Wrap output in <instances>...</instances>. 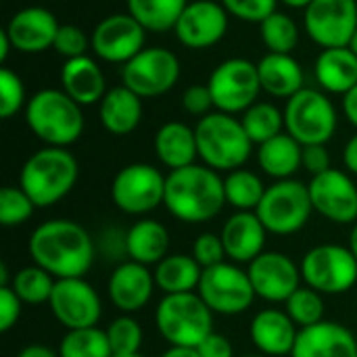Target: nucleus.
Returning a JSON list of instances; mask_svg holds the SVG:
<instances>
[{
	"label": "nucleus",
	"mask_w": 357,
	"mask_h": 357,
	"mask_svg": "<svg viewBox=\"0 0 357 357\" xmlns=\"http://www.w3.org/2000/svg\"><path fill=\"white\" fill-rule=\"evenodd\" d=\"M280 2H282L284 6H289V8H303V10H305L314 0H280Z\"/></svg>",
	"instance_id": "obj_55"
},
{
	"label": "nucleus",
	"mask_w": 357,
	"mask_h": 357,
	"mask_svg": "<svg viewBox=\"0 0 357 357\" xmlns=\"http://www.w3.org/2000/svg\"><path fill=\"white\" fill-rule=\"evenodd\" d=\"M310 197L314 211L333 224L357 222V184L349 172L331 167L324 174L312 176Z\"/></svg>",
	"instance_id": "obj_18"
},
{
	"label": "nucleus",
	"mask_w": 357,
	"mask_h": 357,
	"mask_svg": "<svg viewBox=\"0 0 357 357\" xmlns=\"http://www.w3.org/2000/svg\"><path fill=\"white\" fill-rule=\"evenodd\" d=\"M264 180L251 169H234L224 178L226 205H232L236 211H255L266 195Z\"/></svg>",
	"instance_id": "obj_34"
},
{
	"label": "nucleus",
	"mask_w": 357,
	"mask_h": 357,
	"mask_svg": "<svg viewBox=\"0 0 357 357\" xmlns=\"http://www.w3.org/2000/svg\"><path fill=\"white\" fill-rule=\"evenodd\" d=\"M126 251L128 257L142 266H157L167 257L169 251V232L157 220H140L126 232Z\"/></svg>",
	"instance_id": "obj_30"
},
{
	"label": "nucleus",
	"mask_w": 357,
	"mask_h": 357,
	"mask_svg": "<svg viewBox=\"0 0 357 357\" xmlns=\"http://www.w3.org/2000/svg\"><path fill=\"white\" fill-rule=\"evenodd\" d=\"M249 335L261 356H291L299 337V326L291 320L284 310L268 307L253 316Z\"/></svg>",
	"instance_id": "obj_24"
},
{
	"label": "nucleus",
	"mask_w": 357,
	"mask_h": 357,
	"mask_svg": "<svg viewBox=\"0 0 357 357\" xmlns=\"http://www.w3.org/2000/svg\"><path fill=\"white\" fill-rule=\"evenodd\" d=\"M56 351L59 357H113L107 331L98 326L67 331Z\"/></svg>",
	"instance_id": "obj_36"
},
{
	"label": "nucleus",
	"mask_w": 357,
	"mask_h": 357,
	"mask_svg": "<svg viewBox=\"0 0 357 357\" xmlns=\"http://www.w3.org/2000/svg\"><path fill=\"white\" fill-rule=\"evenodd\" d=\"M341 109H343V115L347 117V121L354 128H357V86H354L347 94H343Z\"/></svg>",
	"instance_id": "obj_50"
},
{
	"label": "nucleus",
	"mask_w": 357,
	"mask_h": 357,
	"mask_svg": "<svg viewBox=\"0 0 357 357\" xmlns=\"http://www.w3.org/2000/svg\"><path fill=\"white\" fill-rule=\"evenodd\" d=\"M167 211L184 224H203L213 220L226 205L224 178L207 165H188L174 169L165 180Z\"/></svg>",
	"instance_id": "obj_2"
},
{
	"label": "nucleus",
	"mask_w": 357,
	"mask_h": 357,
	"mask_svg": "<svg viewBox=\"0 0 357 357\" xmlns=\"http://www.w3.org/2000/svg\"><path fill=\"white\" fill-rule=\"evenodd\" d=\"M155 155L169 172L192 165L199 157L195 128L182 121L163 123L155 134Z\"/></svg>",
	"instance_id": "obj_28"
},
{
	"label": "nucleus",
	"mask_w": 357,
	"mask_h": 357,
	"mask_svg": "<svg viewBox=\"0 0 357 357\" xmlns=\"http://www.w3.org/2000/svg\"><path fill=\"white\" fill-rule=\"evenodd\" d=\"M77 161L61 146H44L27 157L19 174V186L36 207H50L63 201L77 182Z\"/></svg>",
	"instance_id": "obj_4"
},
{
	"label": "nucleus",
	"mask_w": 357,
	"mask_h": 357,
	"mask_svg": "<svg viewBox=\"0 0 357 357\" xmlns=\"http://www.w3.org/2000/svg\"><path fill=\"white\" fill-rule=\"evenodd\" d=\"M23 301L17 297L13 287H0V331L8 333L21 318Z\"/></svg>",
	"instance_id": "obj_47"
},
{
	"label": "nucleus",
	"mask_w": 357,
	"mask_h": 357,
	"mask_svg": "<svg viewBox=\"0 0 357 357\" xmlns=\"http://www.w3.org/2000/svg\"><path fill=\"white\" fill-rule=\"evenodd\" d=\"M59 27L61 23L52 10L44 6H25L8 19L4 31L8 33L17 52L40 54L54 46Z\"/></svg>",
	"instance_id": "obj_20"
},
{
	"label": "nucleus",
	"mask_w": 357,
	"mask_h": 357,
	"mask_svg": "<svg viewBox=\"0 0 357 357\" xmlns=\"http://www.w3.org/2000/svg\"><path fill=\"white\" fill-rule=\"evenodd\" d=\"M155 284L163 295H180V293H197L203 268L192 255H167L161 259L155 270Z\"/></svg>",
	"instance_id": "obj_32"
},
{
	"label": "nucleus",
	"mask_w": 357,
	"mask_h": 357,
	"mask_svg": "<svg viewBox=\"0 0 357 357\" xmlns=\"http://www.w3.org/2000/svg\"><path fill=\"white\" fill-rule=\"evenodd\" d=\"M349 249H351V253L356 255L357 259V222L356 226H354V230H351V236H349Z\"/></svg>",
	"instance_id": "obj_56"
},
{
	"label": "nucleus",
	"mask_w": 357,
	"mask_h": 357,
	"mask_svg": "<svg viewBox=\"0 0 357 357\" xmlns=\"http://www.w3.org/2000/svg\"><path fill=\"white\" fill-rule=\"evenodd\" d=\"M203 270L213 268L218 264H224L228 259L222 236L213 232H203L195 238L192 243V253H190Z\"/></svg>",
	"instance_id": "obj_45"
},
{
	"label": "nucleus",
	"mask_w": 357,
	"mask_h": 357,
	"mask_svg": "<svg viewBox=\"0 0 357 357\" xmlns=\"http://www.w3.org/2000/svg\"><path fill=\"white\" fill-rule=\"evenodd\" d=\"M165 180L155 165L130 163L121 167L111 182V199L115 207L128 215H146L163 205Z\"/></svg>",
	"instance_id": "obj_11"
},
{
	"label": "nucleus",
	"mask_w": 357,
	"mask_h": 357,
	"mask_svg": "<svg viewBox=\"0 0 357 357\" xmlns=\"http://www.w3.org/2000/svg\"><path fill=\"white\" fill-rule=\"evenodd\" d=\"M113 357H142L140 354H136V356H113Z\"/></svg>",
	"instance_id": "obj_58"
},
{
	"label": "nucleus",
	"mask_w": 357,
	"mask_h": 357,
	"mask_svg": "<svg viewBox=\"0 0 357 357\" xmlns=\"http://www.w3.org/2000/svg\"><path fill=\"white\" fill-rule=\"evenodd\" d=\"M188 2L190 0H126V6L146 31L163 33L176 27Z\"/></svg>",
	"instance_id": "obj_33"
},
{
	"label": "nucleus",
	"mask_w": 357,
	"mask_h": 357,
	"mask_svg": "<svg viewBox=\"0 0 357 357\" xmlns=\"http://www.w3.org/2000/svg\"><path fill=\"white\" fill-rule=\"evenodd\" d=\"M50 312L65 331L98 326L102 303L96 289L84 278H63L54 282L50 295Z\"/></svg>",
	"instance_id": "obj_16"
},
{
	"label": "nucleus",
	"mask_w": 357,
	"mask_h": 357,
	"mask_svg": "<svg viewBox=\"0 0 357 357\" xmlns=\"http://www.w3.org/2000/svg\"><path fill=\"white\" fill-rule=\"evenodd\" d=\"M314 73L324 92L347 94L357 86V54L349 48H322L316 56Z\"/></svg>",
	"instance_id": "obj_29"
},
{
	"label": "nucleus",
	"mask_w": 357,
	"mask_h": 357,
	"mask_svg": "<svg viewBox=\"0 0 357 357\" xmlns=\"http://www.w3.org/2000/svg\"><path fill=\"white\" fill-rule=\"evenodd\" d=\"M337 126V107L324 92L316 88H301L295 96L287 100L284 130L301 146L326 144L335 136Z\"/></svg>",
	"instance_id": "obj_8"
},
{
	"label": "nucleus",
	"mask_w": 357,
	"mask_h": 357,
	"mask_svg": "<svg viewBox=\"0 0 357 357\" xmlns=\"http://www.w3.org/2000/svg\"><path fill=\"white\" fill-rule=\"evenodd\" d=\"M303 27L322 48L349 46L357 29V0H314L305 8Z\"/></svg>",
	"instance_id": "obj_15"
},
{
	"label": "nucleus",
	"mask_w": 357,
	"mask_h": 357,
	"mask_svg": "<svg viewBox=\"0 0 357 357\" xmlns=\"http://www.w3.org/2000/svg\"><path fill=\"white\" fill-rule=\"evenodd\" d=\"M241 123H243L247 136L251 138V142L257 146L272 140L274 136L287 132L284 130V111H280L272 102H255L253 107H249L243 113Z\"/></svg>",
	"instance_id": "obj_35"
},
{
	"label": "nucleus",
	"mask_w": 357,
	"mask_h": 357,
	"mask_svg": "<svg viewBox=\"0 0 357 357\" xmlns=\"http://www.w3.org/2000/svg\"><path fill=\"white\" fill-rule=\"evenodd\" d=\"M155 289H157L155 274L149 270V266L136 264L132 259L121 261L111 272L107 282V293L111 303L121 314H130V316L149 305Z\"/></svg>",
	"instance_id": "obj_21"
},
{
	"label": "nucleus",
	"mask_w": 357,
	"mask_h": 357,
	"mask_svg": "<svg viewBox=\"0 0 357 357\" xmlns=\"http://www.w3.org/2000/svg\"><path fill=\"white\" fill-rule=\"evenodd\" d=\"M305 287L320 295H343L357 282V259L349 247L324 243L312 247L301 259Z\"/></svg>",
	"instance_id": "obj_9"
},
{
	"label": "nucleus",
	"mask_w": 357,
	"mask_h": 357,
	"mask_svg": "<svg viewBox=\"0 0 357 357\" xmlns=\"http://www.w3.org/2000/svg\"><path fill=\"white\" fill-rule=\"evenodd\" d=\"M284 305V312L299 326V331L320 324L324 320V299L318 291L310 287H299Z\"/></svg>",
	"instance_id": "obj_39"
},
{
	"label": "nucleus",
	"mask_w": 357,
	"mask_h": 357,
	"mask_svg": "<svg viewBox=\"0 0 357 357\" xmlns=\"http://www.w3.org/2000/svg\"><path fill=\"white\" fill-rule=\"evenodd\" d=\"M90 44L100 61L126 65L146 48V29L130 13H113L94 25Z\"/></svg>",
	"instance_id": "obj_14"
},
{
	"label": "nucleus",
	"mask_w": 357,
	"mask_h": 357,
	"mask_svg": "<svg viewBox=\"0 0 357 357\" xmlns=\"http://www.w3.org/2000/svg\"><path fill=\"white\" fill-rule=\"evenodd\" d=\"M343 163L349 174L357 176V134H354L343 149Z\"/></svg>",
	"instance_id": "obj_51"
},
{
	"label": "nucleus",
	"mask_w": 357,
	"mask_h": 357,
	"mask_svg": "<svg viewBox=\"0 0 357 357\" xmlns=\"http://www.w3.org/2000/svg\"><path fill=\"white\" fill-rule=\"evenodd\" d=\"M215 111L236 115L245 113L257 102L261 92V82L257 73V63L243 56H232L222 61L207 79Z\"/></svg>",
	"instance_id": "obj_10"
},
{
	"label": "nucleus",
	"mask_w": 357,
	"mask_h": 357,
	"mask_svg": "<svg viewBox=\"0 0 357 357\" xmlns=\"http://www.w3.org/2000/svg\"><path fill=\"white\" fill-rule=\"evenodd\" d=\"M199 157L203 165L215 172L241 169L253 151V142L247 136L241 119L234 115L213 111L199 119L195 126Z\"/></svg>",
	"instance_id": "obj_5"
},
{
	"label": "nucleus",
	"mask_w": 357,
	"mask_h": 357,
	"mask_svg": "<svg viewBox=\"0 0 357 357\" xmlns=\"http://www.w3.org/2000/svg\"><path fill=\"white\" fill-rule=\"evenodd\" d=\"M17 357H59V351H52L46 345H27L19 351Z\"/></svg>",
	"instance_id": "obj_52"
},
{
	"label": "nucleus",
	"mask_w": 357,
	"mask_h": 357,
	"mask_svg": "<svg viewBox=\"0 0 357 357\" xmlns=\"http://www.w3.org/2000/svg\"><path fill=\"white\" fill-rule=\"evenodd\" d=\"M61 56H65V61L69 59H77L88 54V48H92L90 44V36L73 23H63L59 27V33L54 38V46H52Z\"/></svg>",
	"instance_id": "obj_43"
},
{
	"label": "nucleus",
	"mask_w": 357,
	"mask_h": 357,
	"mask_svg": "<svg viewBox=\"0 0 357 357\" xmlns=\"http://www.w3.org/2000/svg\"><path fill=\"white\" fill-rule=\"evenodd\" d=\"M98 105L100 123L113 136H128L142 121V98L123 84L107 90Z\"/></svg>",
	"instance_id": "obj_26"
},
{
	"label": "nucleus",
	"mask_w": 357,
	"mask_h": 357,
	"mask_svg": "<svg viewBox=\"0 0 357 357\" xmlns=\"http://www.w3.org/2000/svg\"><path fill=\"white\" fill-rule=\"evenodd\" d=\"M182 107L188 115H195V117H205L209 113H213L211 109L213 107V98H211V92H209V86L207 84H195V86H188L182 94Z\"/></svg>",
	"instance_id": "obj_46"
},
{
	"label": "nucleus",
	"mask_w": 357,
	"mask_h": 357,
	"mask_svg": "<svg viewBox=\"0 0 357 357\" xmlns=\"http://www.w3.org/2000/svg\"><path fill=\"white\" fill-rule=\"evenodd\" d=\"M255 213L266 226L268 234L291 236L305 228L314 213L310 186L295 178L276 180L266 188V195Z\"/></svg>",
	"instance_id": "obj_7"
},
{
	"label": "nucleus",
	"mask_w": 357,
	"mask_h": 357,
	"mask_svg": "<svg viewBox=\"0 0 357 357\" xmlns=\"http://www.w3.org/2000/svg\"><path fill=\"white\" fill-rule=\"evenodd\" d=\"M257 73L261 82V90L276 98H291L301 88H305L303 67L293 54L268 52L257 63Z\"/></svg>",
	"instance_id": "obj_27"
},
{
	"label": "nucleus",
	"mask_w": 357,
	"mask_h": 357,
	"mask_svg": "<svg viewBox=\"0 0 357 357\" xmlns=\"http://www.w3.org/2000/svg\"><path fill=\"white\" fill-rule=\"evenodd\" d=\"M56 278L48 274L44 268L31 264L15 272L10 287L17 293V297L23 301V305H42L50 301L52 289H54Z\"/></svg>",
	"instance_id": "obj_37"
},
{
	"label": "nucleus",
	"mask_w": 357,
	"mask_h": 357,
	"mask_svg": "<svg viewBox=\"0 0 357 357\" xmlns=\"http://www.w3.org/2000/svg\"><path fill=\"white\" fill-rule=\"evenodd\" d=\"M255 295L270 303H287L301 287V266L278 251H264L249 264L247 270Z\"/></svg>",
	"instance_id": "obj_19"
},
{
	"label": "nucleus",
	"mask_w": 357,
	"mask_h": 357,
	"mask_svg": "<svg viewBox=\"0 0 357 357\" xmlns=\"http://www.w3.org/2000/svg\"><path fill=\"white\" fill-rule=\"evenodd\" d=\"M230 17L245 23H261L276 13L280 0H220Z\"/></svg>",
	"instance_id": "obj_44"
},
{
	"label": "nucleus",
	"mask_w": 357,
	"mask_h": 357,
	"mask_svg": "<svg viewBox=\"0 0 357 357\" xmlns=\"http://www.w3.org/2000/svg\"><path fill=\"white\" fill-rule=\"evenodd\" d=\"M159 357H201L195 347H174L169 345V349H165Z\"/></svg>",
	"instance_id": "obj_53"
},
{
	"label": "nucleus",
	"mask_w": 357,
	"mask_h": 357,
	"mask_svg": "<svg viewBox=\"0 0 357 357\" xmlns=\"http://www.w3.org/2000/svg\"><path fill=\"white\" fill-rule=\"evenodd\" d=\"M230 15L222 2L192 0L180 15L174 33L178 42L190 50H205L224 40L228 33Z\"/></svg>",
	"instance_id": "obj_17"
},
{
	"label": "nucleus",
	"mask_w": 357,
	"mask_h": 357,
	"mask_svg": "<svg viewBox=\"0 0 357 357\" xmlns=\"http://www.w3.org/2000/svg\"><path fill=\"white\" fill-rule=\"evenodd\" d=\"M331 165V153L326 144H310L303 146V169H307L312 176L328 172Z\"/></svg>",
	"instance_id": "obj_48"
},
{
	"label": "nucleus",
	"mask_w": 357,
	"mask_h": 357,
	"mask_svg": "<svg viewBox=\"0 0 357 357\" xmlns=\"http://www.w3.org/2000/svg\"><path fill=\"white\" fill-rule=\"evenodd\" d=\"M59 77H61V90H65L82 107L96 105L107 94L105 73L100 65L88 54L65 61Z\"/></svg>",
	"instance_id": "obj_25"
},
{
	"label": "nucleus",
	"mask_w": 357,
	"mask_h": 357,
	"mask_svg": "<svg viewBox=\"0 0 357 357\" xmlns=\"http://www.w3.org/2000/svg\"><path fill=\"white\" fill-rule=\"evenodd\" d=\"M107 337H109L113 356H136L140 354L144 333L136 318H132L130 314H121L109 324Z\"/></svg>",
	"instance_id": "obj_40"
},
{
	"label": "nucleus",
	"mask_w": 357,
	"mask_h": 357,
	"mask_svg": "<svg viewBox=\"0 0 357 357\" xmlns=\"http://www.w3.org/2000/svg\"><path fill=\"white\" fill-rule=\"evenodd\" d=\"M197 293L207 307L220 316L245 314L257 297L249 274L228 261L203 270Z\"/></svg>",
	"instance_id": "obj_12"
},
{
	"label": "nucleus",
	"mask_w": 357,
	"mask_h": 357,
	"mask_svg": "<svg viewBox=\"0 0 357 357\" xmlns=\"http://www.w3.org/2000/svg\"><path fill=\"white\" fill-rule=\"evenodd\" d=\"M31 261L56 280L84 278L94 264V241L88 230L73 220H48L33 228L27 241Z\"/></svg>",
	"instance_id": "obj_1"
},
{
	"label": "nucleus",
	"mask_w": 357,
	"mask_h": 357,
	"mask_svg": "<svg viewBox=\"0 0 357 357\" xmlns=\"http://www.w3.org/2000/svg\"><path fill=\"white\" fill-rule=\"evenodd\" d=\"M245 357H268V356H245Z\"/></svg>",
	"instance_id": "obj_59"
},
{
	"label": "nucleus",
	"mask_w": 357,
	"mask_h": 357,
	"mask_svg": "<svg viewBox=\"0 0 357 357\" xmlns=\"http://www.w3.org/2000/svg\"><path fill=\"white\" fill-rule=\"evenodd\" d=\"M25 84L21 75L8 67L0 69V117L10 119L27 105Z\"/></svg>",
	"instance_id": "obj_42"
},
{
	"label": "nucleus",
	"mask_w": 357,
	"mask_h": 357,
	"mask_svg": "<svg viewBox=\"0 0 357 357\" xmlns=\"http://www.w3.org/2000/svg\"><path fill=\"white\" fill-rule=\"evenodd\" d=\"M291 357H357V339L347 326L322 320L299 331Z\"/></svg>",
	"instance_id": "obj_23"
},
{
	"label": "nucleus",
	"mask_w": 357,
	"mask_h": 357,
	"mask_svg": "<svg viewBox=\"0 0 357 357\" xmlns=\"http://www.w3.org/2000/svg\"><path fill=\"white\" fill-rule=\"evenodd\" d=\"M257 163L266 176L289 180L303 167V146L289 132H282L257 146Z\"/></svg>",
	"instance_id": "obj_31"
},
{
	"label": "nucleus",
	"mask_w": 357,
	"mask_h": 357,
	"mask_svg": "<svg viewBox=\"0 0 357 357\" xmlns=\"http://www.w3.org/2000/svg\"><path fill=\"white\" fill-rule=\"evenodd\" d=\"M13 48V42H10V38H8V33L4 31V29H0V61L2 63H6V59H8V50Z\"/></svg>",
	"instance_id": "obj_54"
},
{
	"label": "nucleus",
	"mask_w": 357,
	"mask_h": 357,
	"mask_svg": "<svg viewBox=\"0 0 357 357\" xmlns=\"http://www.w3.org/2000/svg\"><path fill=\"white\" fill-rule=\"evenodd\" d=\"M23 113L29 132L46 146L67 149L79 140L86 128L82 105L59 88L38 90L27 100Z\"/></svg>",
	"instance_id": "obj_3"
},
{
	"label": "nucleus",
	"mask_w": 357,
	"mask_h": 357,
	"mask_svg": "<svg viewBox=\"0 0 357 357\" xmlns=\"http://www.w3.org/2000/svg\"><path fill=\"white\" fill-rule=\"evenodd\" d=\"M201 357H234V347L228 341V337L220 333H211L199 347H197Z\"/></svg>",
	"instance_id": "obj_49"
},
{
	"label": "nucleus",
	"mask_w": 357,
	"mask_h": 357,
	"mask_svg": "<svg viewBox=\"0 0 357 357\" xmlns=\"http://www.w3.org/2000/svg\"><path fill=\"white\" fill-rule=\"evenodd\" d=\"M259 36L268 52L293 54L299 44V25L291 15L276 10L259 23Z\"/></svg>",
	"instance_id": "obj_38"
},
{
	"label": "nucleus",
	"mask_w": 357,
	"mask_h": 357,
	"mask_svg": "<svg viewBox=\"0 0 357 357\" xmlns=\"http://www.w3.org/2000/svg\"><path fill=\"white\" fill-rule=\"evenodd\" d=\"M36 203L21 186H4L0 190V224L4 228L23 226L33 215Z\"/></svg>",
	"instance_id": "obj_41"
},
{
	"label": "nucleus",
	"mask_w": 357,
	"mask_h": 357,
	"mask_svg": "<svg viewBox=\"0 0 357 357\" xmlns=\"http://www.w3.org/2000/svg\"><path fill=\"white\" fill-rule=\"evenodd\" d=\"M349 48L354 50L357 54V29H356V33H354V38H351V44H349Z\"/></svg>",
	"instance_id": "obj_57"
},
{
	"label": "nucleus",
	"mask_w": 357,
	"mask_h": 357,
	"mask_svg": "<svg viewBox=\"0 0 357 357\" xmlns=\"http://www.w3.org/2000/svg\"><path fill=\"white\" fill-rule=\"evenodd\" d=\"M180 79V59L163 46H146L121 67V82L140 98H157Z\"/></svg>",
	"instance_id": "obj_13"
},
{
	"label": "nucleus",
	"mask_w": 357,
	"mask_h": 357,
	"mask_svg": "<svg viewBox=\"0 0 357 357\" xmlns=\"http://www.w3.org/2000/svg\"><path fill=\"white\" fill-rule=\"evenodd\" d=\"M159 335L174 347H199L213 333V312L199 293L163 295L155 310Z\"/></svg>",
	"instance_id": "obj_6"
},
{
	"label": "nucleus",
	"mask_w": 357,
	"mask_h": 357,
	"mask_svg": "<svg viewBox=\"0 0 357 357\" xmlns=\"http://www.w3.org/2000/svg\"><path fill=\"white\" fill-rule=\"evenodd\" d=\"M220 236L232 264H251L264 253L268 230L255 211H234L226 220Z\"/></svg>",
	"instance_id": "obj_22"
}]
</instances>
